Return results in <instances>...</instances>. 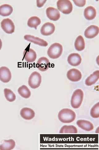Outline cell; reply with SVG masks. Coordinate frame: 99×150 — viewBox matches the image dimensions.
I'll use <instances>...</instances> for the list:
<instances>
[{"label":"cell","instance_id":"cell-1","mask_svg":"<svg viewBox=\"0 0 99 150\" xmlns=\"http://www.w3.org/2000/svg\"><path fill=\"white\" fill-rule=\"evenodd\" d=\"M59 120L64 123H70L76 119V115L72 110L64 109L61 110L58 115Z\"/></svg>","mask_w":99,"mask_h":150},{"label":"cell","instance_id":"cell-2","mask_svg":"<svg viewBox=\"0 0 99 150\" xmlns=\"http://www.w3.org/2000/svg\"><path fill=\"white\" fill-rule=\"evenodd\" d=\"M83 97L84 93L81 89H78L73 92L71 100V104L73 108H79L82 104Z\"/></svg>","mask_w":99,"mask_h":150},{"label":"cell","instance_id":"cell-3","mask_svg":"<svg viewBox=\"0 0 99 150\" xmlns=\"http://www.w3.org/2000/svg\"><path fill=\"white\" fill-rule=\"evenodd\" d=\"M63 51L62 45L58 43H55L49 47L48 50V54L51 59H58L62 54Z\"/></svg>","mask_w":99,"mask_h":150},{"label":"cell","instance_id":"cell-4","mask_svg":"<svg viewBox=\"0 0 99 150\" xmlns=\"http://www.w3.org/2000/svg\"><path fill=\"white\" fill-rule=\"evenodd\" d=\"M57 6L58 10L66 15L71 13L73 11V4L69 0H59Z\"/></svg>","mask_w":99,"mask_h":150},{"label":"cell","instance_id":"cell-5","mask_svg":"<svg viewBox=\"0 0 99 150\" xmlns=\"http://www.w3.org/2000/svg\"><path fill=\"white\" fill-rule=\"evenodd\" d=\"M41 82V74L38 72L35 71L30 75L28 80V84L31 88L35 89L39 87Z\"/></svg>","mask_w":99,"mask_h":150},{"label":"cell","instance_id":"cell-6","mask_svg":"<svg viewBox=\"0 0 99 150\" xmlns=\"http://www.w3.org/2000/svg\"><path fill=\"white\" fill-rule=\"evenodd\" d=\"M1 25L3 30L7 34H12L15 31V24L10 18L4 19L1 23Z\"/></svg>","mask_w":99,"mask_h":150},{"label":"cell","instance_id":"cell-7","mask_svg":"<svg viewBox=\"0 0 99 150\" xmlns=\"http://www.w3.org/2000/svg\"><path fill=\"white\" fill-rule=\"evenodd\" d=\"M67 76L70 81L73 82L79 81L82 77L81 72L76 69H72L69 70Z\"/></svg>","mask_w":99,"mask_h":150},{"label":"cell","instance_id":"cell-8","mask_svg":"<svg viewBox=\"0 0 99 150\" xmlns=\"http://www.w3.org/2000/svg\"><path fill=\"white\" fill-rule=\"evenodd\" d=\"M12 78V74L10 70L6 67L0 68V80L4 83L10 81Z\"/></svg>","mask_w":99,"mask_h":150},{"label":"cell","instance_id":"cell-9","mask_svg":"<svg viewBox=\"0 0 99 150\" xmlns=\"http://www.w3.org/2000/svg\"><path fill=\"white\" fill-rule=\"evenodd\" d=\"M46 13L49 19L53 21H58L60 17V14L58 9L53 7L47 8Z\"/></svg>","mask_w":99,"mask_h":150},{"label":"cell","instance_id":"cell-10","mask_svg":"<svg viewBox=\"0 0 99 150\" xmlns=\"http://www.w3.org/2000/svg\"><path fill=\"white\" fill-rule=\"evenodd\" d=\"M55 30V27L53 23L47 22L44 23L41 28V34L44 36H49L52 34Z\"/></svg>","mask_w":99,"mask_h":150},{"label":"cell","instance_id":"cell-11","mask_svg":"<svg viewBox=\"0 0 99 150\" xmlns=\"http://www.w3.org/2000/svg\"><path fill=\"white\" fill-rule=\"evenodd\" d=\"M50 62L49 59L45 57L40 58L37 62L36 67L42 72L46 71L50 66Z\"/></svg>","mask_w":99,"mask_h":150},{"label":"cell","instance_id":"cell-12","mask_svg":"<svg viewBox=\"0 0 99 150\" xmlns=\"http://www.w3.org/2000/svg\"><path fill=\"white\" fill-rule=\"evenodd\" d=\"M24 38L27 41L41 46L46 47L48 45L47 42L44 40L30 35H25Z\"/></svg>","mask_w":99,"mask_h":150},{"label":"cell","instance_id":"cell-13","mask_svg":"<svg viewBox=\"0 0 99 150\" xmlns=\"http://www.w3.org/2000/svg\"><path fill=\"white\" fill-rule=\"evenodd\" d=\"M99 32V29L98 26L91 25L88 27L86 30L84 35L86 38L92 39L98 35Z\"/></svg>","mask_w":99,"mask_h":150},{"label":"cell","instance_id":"cell-14","mask_svg":"<svg viewBox=\"0 0 99 150\" xmlns=\"http://www.w3.org/2000/svg\"><path fill=\"white\" fill-rule=\"evenodd\" d=\"M67 60L69 64L71 65L77 67L81 63L82 59L79 54L74 53L71 54L69 56Z\"/></svg>","mask_w":99,"mask_h":150},{"label":"cell","instance_id":"cell-15","mask_svg":"<svg viewBox=\"0 0 99 150\" xmlns=\"http://www.w3.org/2000/svg\"><path fill=\"white\" fill-rule=\"evenodd\" d=\"M24 58L28 62L32 63L35 62L37 58L35 52L31 49L25 50L23 53Z\"/></svg>","mask_w":99,"mask_h":150},{"label":"cell","instance_id":"cell-16","mask_svg":"<svg viewBox=\"0 0 99 150\" xmlns=\"http://www.w3.org/2000/svg\"><path fill=\"white\" fill-rule=\"evenodd\" d=\"M20 115L24 119L30 120L34 118L35 116V113L32 109L26 107L23 108L21 110Z\"/></svg>","mask_w":99,"mask_h":150},{"label":"cell","instance_id":"cell-17","mask_svg":"<svg viewBox=\"0 0 99 150\" xmlns=\"http://www.w3.org/2000/svg\"><path fill=\"white\" fill-rule=\"evenodd\" d=\"M84 16L88 20H92L95 18L96 16V11L95 8L89 6L84 9Z\"/></svg>","mask_w":99,"mask_h":150},{"label":"cell","instance_id":"cell-18","mask_svg":"<svg viewBox=\"0 0 99 150\" xmlns=\"http://www.w3.org/2000/svg\"><path fill=\"white\" fill-rule=\"evenodd\" d=\"M77 124L80 128L87 131H90L94 129V126L91 122L84 120H79Z\"/></svg>","mask_w":99,"mask_h":150},{"label":"cell","instance_id":"cell-19","mask_svg":"<svg viewBox=\"0 0 99 150\" xmlns=\"http://www.w3.org/2000/svg\"><path fill=\"white\" fill-rule=\"evenodd\" d=\"M99 79V71L94 72L90 76H89L86 80L85 84L88 86H91L95 84Z\"/></svg>","mask_w":99,"mask_h":150},{"label":"cell","instance_id":"cell-20","mask_svg":"<svg viewBox=\"0 0 99 150\" xmlns=\"http://www.w3.org/2000/svg\"><path fill=\"white\" fill-rule=\"evenodd\" d=\"M13 11V8L10 5L5 4L0 6V15L2 16H10Z\"/></svg>","mask_w":99,"mask_h":150},{"label":"cell","instance_id":"cell-21","mask_svg":"<svg viewBox=\"0 0 99 150\" xmlns=\"http://www.w3.org/2000/svg\"><path fill=\"white\" fill-rule=\"evenodd\" d=\"M16 143L12 139L4 140L3 143L0 145L1 150H10L15 148Z\"/></svg>","mask_w":99,"mask_h":150},{"label":"cell","instance_id":"cell-22","mask_svg":"<svg viewBox=\"0 0 99 150\" xmlns=\"http://www.w3.org/2000/svg\"><path fill=\"white\" fill-rule=\"evenodd\" d=\"M75 49L78 51L83 50L85 47V43L83 37L81 36H78L75 42Z\"/></svg>","mask_w":99,"mask_h":150},{"label":"cell","instance_id":"cell-23","mask_svg":"<svg viewBox=\"0 0 99 150\" xmlns=\"http://www.w3.org/2000/svg\"><path fill=\"white\" fill-rule=\"evenodd\" d=\"M41 23L40 19L37 16H32L28 20L27 25L30 28H33L36 30L37 27Z\"/></svg>","mask_w":99,"mask_h":150},{"label":"cell","instance_id":"cell-24","mask_svg":"<svg viewBox=\"0 0 99 150\" xmlns=\"http://www.w3.org/2000/svg\"><path fill=\"white\" fill-rule=\"evenodd\" d=\"M18 92L22 97L25 98H29L31 95L29 89L25 85H23L19 88Z\"/></svg>","mask_w":99,"mask_h":150},{"label":"cell","instance_id":"cell-25","mask_svg":"<svg viewBox=\"0 0 99 150\" xmlns=\"http://www.w3.org/2000/svg\"><path fill=\"white\" fill-rule=\"evenodd\" d=\"M78 130L76 127L73 125H64L60 129V133H77Z\"/></svg>","mask_w":99,"mask_h":150},{"label":"cell","instance_id":"cell-26","mask_svg":"<svg viewBox=\"0 0 99 150\" xmlns=\"http://www.w3.org/2000/svg\"><path fill=\"white\" fill-rule=\"evenodd\" d=\"M4 92L5 96L8 101L13 102L16 100V97L15 94L10 89L5 88Z\"/></svg>","mask_w":99,"mask_h":150},{"label":"cell","instance_id":"cell-27","mask_svg":"<svg viewBox=\"0 0 99 150\" xmlns=\"http://www.w3.org/2000/svg\"><path fill=\"white\" fill-rule=\"evenodd\" d=\"M91 115L93 118H98L99 117V103L94 105L91 110Z\"/></svg>","mask_w":99,"mask_h":150},{"label":"cell","instance_id":"cell-28","mask_svg":"<svg viewBox=\"0 0 99 150\" xmlns=\"http://www.w3.org/2000/svg\"><path fill=\"white\" fill-rule=\"evenodd\" d=\"M73 1L76 6L79 7H82L84 6L86 4V0H77L75 1L73 0Z\"/></svg>","mask_w":99,"mask_h":150},{"label":"cell","instance_id":"cell-29","mask_svg":"<svg viewBox=\"0 0 99 150\" xmlns=\"http://www.w3.org/2000/svg\"><path fill=\"white\" fill-rule=\"evenodd\" d=\"M46 1V0H37V7L41 8L44 6Z\"/></svg>","mask_w":99,"mask_h":150},{"label":"cell","instance_id":"cell-30","mask_svg":"<svg viewBox=\"0 0 99 150\" xmlns=\"http://www.w3.org/2000/svg\"><path fill=\"white\" fill-rule=\"evenodd\" d=\"M2 46V42L1 39H0V50H1Z\"/></svg>","mask_w":99,"mask_h":150}]
</instances>
